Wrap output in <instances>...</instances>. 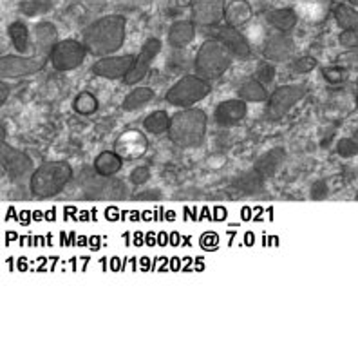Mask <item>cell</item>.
<instances>
[{
	"mask_svg": "<svg viewBox=\"0 0 358 353\" xmlns=\"http://www.w3.org/2000/svg\"><path fill=\"white\" fill-rule=\"evenodd\" d=\"M127 20L122 15H107L85 27L83 31V46L87 53L94 57H107L116 53L125 42Z\"/></svg>",
	"mask_w": 358,
	"mask_h": 353,
	"instance_id": "1",
	"label": "cell"
},
{
	"mask_svg": "<svg viewBox=\"0 0 358 353\" xmlns=\"http://www.w3.org/2000/svg\"><path fill=\"white\" fill-rule=\"evenodd\" d=\"M208 118L203 109L187 107L172 116L169 138L181 148H196L205 141Z\"/></svg>",
	"mask_w": 358,
	"mask_h": 353,
	"instance_id": "2",
	"label": "cell"
},
{
	"mask_svg": "<svg viewBox=\"0 0 358 353\" xmlns=\"http://www.w3.org/2000/svg\"><path fill=\"white\" fill-rule=\"evenodd\" d=\"M73 179V167L67 162L42 163L31 174L29 191L36 200H48L58 196Z\"/></svg>",
	"mask_w": 358,
	"mask_h": 353,
	"instance_id": "3",
	"label": "cell"
},
{
	"mask_svg": "<svg viewBox=\"0 0 358 353\" xmlns=\"http://www.w3.org/2000/svg\"><path fill=\"white\" fill-rule=\"evenodd\" d=\"M234 62V53L217 39H208L197 49L194 67L199 76L206 80H215L230 69Z\"/></svg>",
	"mask_w": 358,
	"mask_h": 353,
	"instance_id": "4",
	"label": "cell"
},
{
	"mask_svg": "<svg viewBox=\"0 0 358 353\" xmlns=\"http://www.w3.org/2000/svg\"><path fill=\"white\" fill-rule=\"evenodd\" d=\"M80 188H82L83 196L87 200H125L129 196L127 185L123 184L122 179L114 178V176H101L98 174L94 167L85 169L78 176Z\"/></svg>",
	"mask_w": 358,
	"mask_h": 353,
	"instance_id": "5",
	"label": "cell"
},
{
	"mask_svg": "<svg viewBox=\"0 0 358 353\" xmlns=\"http://www.w3.org/2000/svg\"><path fill=\"white\" fill-rule=\"evenodd\" d=\"M212 88H210V80L203 78L199 74H188L183 78L176 82L169 91H166V102L174 107H192L197 102H201L203 98L210 95Z\"/></svg>",
	"mask_w": 358,
	"mask_h": 353,
	"instance_id": "6",
	"label": "cell"
},
{
	"mask_svg": "<svg viewBox=\"0 0 358 353\" xmlns=\"http://www.w3.org/2000/svg\"><path fill=\"white\" fill-rule=\"evenodd\" d=\"M48 57L49 55L38 51L35 55H31V57H26V55H6V57L0 58V74H2V80L22 78V76L38 73L45 66Z\"/></svg>",
	"mask_w": 358,
	"mask_h": 353,
	"instance_id": "7",
	"label": "cell"
},
{
	"mask_svg": "<svg viewBox=\"0 0 358 353\" xmlns=\"http://www.w3.org/2000/svg\"><path fill=\"white\" fill-rule=\"evenodd\" d=\"M306 85H299V83L277 88L266 100L268 120H280V118L286 116L293 105H297L306 96Z\"/></svg>",
	"mask_w": 358,
	"mask_h": 353,
	"instance_id": "8",
	"label": "cell"
},
{
	"mask_svg": "<svg viewBox=\"0 0 358 353\" xmlns=\"http://www.w3.org/2000/svg\"><path fill=\"white\" fill-rule=\"evenodd\" d=\"M85 55H87V49L83 46V42H78V40L67 39L58 42L51 51V60L52 67L57 71H73L76 67H80L85 60Z\"/></svg>",
	"mask_w": 358,
	"mask_h": 353,
	"instance_id": "9",
	"label": "cell"
},
{
	"mask_svg": "<svg viewBox=\"0 0 358 353\" xmlns=\"http://www.w3.org/2000/svg\"><path fill=\"white\" fill-rule=\"evenodd\" d=\"M205 29V35H208L210 39L221 40L236 58H248L252 55V48H250V42L246 40V36L239 31V27L228 26V24H214V26L203 27Z\"/></svg>",
	"mask_w": 358,
	"mask_h": 353,
	"instance_id": "10",
	"label": "cell"
},
{
	"mask_svg": "<svg viewBox=\"0 0 358 353\" xmlns=\"http://www.w3.org/2000/svg\"><path fill=\"white\" fill-rule=\"evenodd\" d=\"M162 51V40L159 39H149L143 44L141 51L138 53V57H136L134 64H132L131 71L127 73L123 83L125 85H134V83L141 82V80L147 76L149 73L150 66H152V62L156 60V57Z\"/></svg>",
	"mask_w": 358,
	"mask_h": 353,
	"instance_id": "11",
	"label": "cell"
},
{
	"mask_svg": "<svg viewBox=\"0 0 358 353\" xmlns=\"http://www.w3.org/2000/svg\"><path fill=\"white\" fill-rule=\"evenodd\" d=\"M134 55H122V57H101L94 62L91 71L100 78L107 80H125L127 73L134 64Z\"/></svg>",
	"mask_w": 358,
	"mask_h": 353,
	"instance_id": "12",
	"label": "cell"
},
{
	"mask_svg": "<svg viewBox=\"0 0 358 353\" xmlns=\"http://www.w3.org/2000/svg\"><path fill=\"white\" fill-rule=\"evenodd\" d=\"M2 169L6 170L9 179L20 181L33 170V160L2 141Z\"/></svg>",
	"mask_w": 358,
	"mask_h": 353,
	"instance_id": "13",
	"label": "cell"
},
{
	"mask_svg": "<svg viewBox=\"0 0 358 353\" xmlns=\"http://www.w3.org/2000/svg\"><path fill=\"white\" fill-rule=\"evenodd\" d=\"M224 0H194L192 22L199 27L219 24L224 18Z\"/></svg>",
	"mask_w": 358,
	"mask_h": 353,
	"instance_id": "14",
	"label": "cell"
},
{
	"mask_svg": "<svg viewBox=\"0 0 358 353\" xmlns=\"http://www.w3.org/2000/svg\"><path fill=\"white\" fill-rule=\"evenodd\" d=\"M295 53V42L288 33L277 31L275 35L268 36L262 48V55L271 62H286Z\"/></svg>",
	"mask_w": 358,
	"mask_h": 353,
	"instance_id": "15",
	"label": "cell"
},
{
	"mask_svg": "<svg viewBox=\"0 0 358 353\" xmlns=\"http://www.w3.org/2000/svg\"><path fill=\"white\" fill-rule=\"evenodd\" d=\"M246 100L243 98H231V100H224L217 104L214 111L215 123L219 127H234L246 116Z\"/></svg>",
	"mask_w": 358,
	"mask_h": 353,
	"instance_id": "16",
	"label": "cell"
},
{
	"mask_svg": "<svg viewBox=\"0 0 358 353\" xmlns=\"http://www.w3.org/2000/svg\"><path fill=\"white\" fill-rule=\"evenodd\" d=\"M145 151H147V140L138 131L123 132L116 141V153L125 160H136V158L143 156Z\"/></svg>",
	"mask_w": 358,
	"mask_h": 353,
	"instance_id": "17",
	"label": "cell"
},
{
	"mask_svg": "<svg viewBox=\"0 0 358 353\" xmlns=\"http://www.w3.org/2000/svg\"><path fill=\"white\" fill-rule=\"evenodd\" d=\"M196 39V24L192 20H181L172 24L169 31V44L174 49H183L188 44H192Z\"/></svg>",
	"mask_w": 358,
	"mask_h": 353,
	"instance_id": "18",
	"label": "cell"
},
{
	"mask_svg": "<svg viewBox=\"0 0 358 353\" xmlns=\"http://www.w3.org/2000/svg\"><path fill=\"white\" fill-rule=\"evenodd\" d=\"M58 44V31L55 24L38 22L35 26V49L51 57L52 48Z\"/></svg>",
	"mask_w": 358,
	"mask_h": 353,
	"instance_id": "19",
	"label": "cell"
},
{
	"mask_svg": "<svg viewBox=\"0 0 358 353\" xmlns=\"http://www.w3.org/2000/svg\"><path fill=\"white\" fill-rule=\"evenodd\" d=\"M252 6L246 2V0H234L230 4L227 6L224 9V22L228 26H234V27H241L248 24L252 20Z\"/></svg>",
	"mask_w": 358,
	"mask_h": 353,
	"instance_id": "20",
	"label": "cell"
},
{
	"mask_svg": "<svg viewBox=\"0 0 358 353\" xmlns=\"http://www.w3.org/2000/svg\"><path fill=\"white\" fill-rule=\"evenodd\" d=\"M266 20L275 31H282V33H289L295 29L299 22V17L295 13V9L292 8H280V9H271L268 11Z\"/></svg>",
	"mask_w": 358,
	"mask_h": 353,
	"instance_id": "21",
	"label": "cell"
},
{
	"mask_svg": "<svg viewBox=\"0 0 358 353\" xmlns=\"http://www.w3.org/2000/svg\"><path fill=\"white\" fill-rule=\"evenodd\" d=\"M237 95H239V98H243V100L252 102V104H259V102H266L270 92H268L266 85L254 76V78H248L241 83L239 89H237Z\"/></svg>",
	"mask_w": 358,
	"mask_h": 353,
	"instance_id": "22",
	"label": "cell"
},
{
	"mask_svg": "<svg viewBox=\"0 0 358 353\" xmlns=\"http://www.w3.org/2000/svg\"><path fill=\"white\" fill-rule=\"evenodd\" d=\"M284 156H286L284 148H280V147L271 148L270 153H266L264 156L259 158L257 162H255L254 169L257 170L259 174H261L264 179L270 178V176L275 174V170L279 169L280 163L284 162Z\"/></svg>",
	"mask_w": 358,
	"mask_h": 353,
	"instance_id": "23",
	"label": "cell"
},
{
	"mask_svg": "<svg viewBox=\"0 0 358 353\" xmlns=\"http://www.w3.org/2000/svg\"><path fill=\"white\" fill-rule=\"evenodd\" d=\"M122 165L123 158L116 151H103V153L98 154L94 163H92L94 170L101 176H114L116 172H120Z\"/></svg>",
	"mask_w": 358,
	"mask_h": 353,
	"instance_id": "24",
	"label": "cell"
},
{
	"mask_svg": "<svg viewBox=\"0 0 358 353\" xmlns=\"http://www.w3.org/2000/svg\"><path fill=\"white\" fill-rule=\"evenodd\" d=\"M262 181H264V178L254 169L250 170V172H246V174L239 176V178L234 181V185H231V191L239 192V194H245V196L246 194H257L262 188Z\"/></svg>",
	"mask_w": 358,
	"mask_h": 353,
	"instance_id": "25",
	"label": "cell"
},
{
	"mask_svg": "<svg viewBox=\"0 0 358 353\" xmlns=\"http://www.w3.org/2000/svg\"><path fill=\"white\" fill-rule=\"evenodd\" d=\"M154 89L150 88H134L127 96H125V100H123L122 107L123 111H136L141 109L145 105H149L150 102L154 100Z\"/></svg>",
	"mask_w": 358,
	"mask_h": 353,
	"instance_id": "26",
	"label": "cell"
},
{
	"mask_svg": "<svg viewBox=\"0 0 358 353\" xmlns=\"http://www.w3.org/2000/svg\"><path fill=\"white\" fill-rule=\"evenodd\" d=\"M8 33H9V39L13 42L15 49H17L20 55L24 53H29L31 49V36H29V29L24 22L17 20V22L9 24L8 27Z\"/></svg>",
	"mask_w": 358,
	"mask_h": 353,
	"instance_id": "27",
	"label": "cell"
},
{
	"mask_svg": "<svg viewBox=\"0 0 358 353\" xmlns=\"http://www.w3.org/2000/svg\"><path fill=\"white\" fill-rule=\"evenodd\" d=\"M172 118L165 113V111H154L149 116L143 120L145 131L150 132V134H163V132H169V127H171Z\"/></svg>",
	"mask_w": 358,
	"mask_h": 353,
	"instance_id": "28",
	"label": "cell"
},
{
	"mask_svg": "<svg viewBox=\"0 0 358 353\" xmlns=\"http://www.w3.org/2000/svg\"><path fill=\"white\" fill-rule=\"evenodd\" d=\"M335 20L342 29H355L358 31V11L348 4L336 6Z\"/></svg>",
	"mask_w": 358,
	"mask_h": 353,
	"instance_id": "29",
	"label": "cell"
},
{
	"mask_svg": "<svg viewBox=\"0 0 358 353\" xmlns=\"http://www.w3.org/2000/svg\"><path fill=\"white\" fill-rule=\"evenodd\" d=\"M73 107H75L76 113L82 114V116H91V114H94L98 111V98L92 95V92H80V95L76 96Z\"/></svg>",
	"mask_w": 358,
	"mask_h": 353,
	"instance_id": "30",
	"label": "cell"
},
{
	"mask_svg": "<svg viewBox=\"0 0 358 353\" xmlns=\"http://www.w3.org/2000/svg\"><path fill=\"white\" fill-rule=\"evenodd\" d=\"M55 2L57 0H24L20 4V11L26 17H38V15L51 11Z\"/></svg>",
	"mask_w": 358,
	"mask_h": 353,
	"instance_id": "31",
	"label": "cell"
},
{
	"mask_svg": "<svg viewBox=\"0 0 358 353\" xmlns=\"http://www.w3.org/2000/svg\"><path fill=\"white\" fill-rule=\"evenodd\" d=\"M322 76L328 80L329 83H344L350 76L348 69L341 66H328L322 69Z\"/></svg>",
	"mask_w": 358,
	"mask_h": 353,
	"instance_id": "32",
	"label": "cell"
},
{
	"mask_svg": "<svg viewBox=\"0 0 358 353\" xmlns=\"http://www.w3.org/2000/svg\"><path fill=\"white\" fill-rule=\"evenodd\" d=\"M336 154L341 158H355L358 154V140L351 138H342L336 144Z\"/></svg>",
	"mask_w": 358,
	"mask_h": 353,
	"instance_id": "33",
	"label": "cell"
},
{
	"mask_svg": "<svg viewBox=\"0 0 358 353\" xmlns=\"http://www.w3.org/2000/svg\"><path fill=\"white\" fill-rule=\"evenodd\" d=\"M275 67H273V64H270V62H261L257 66V71H255V78L261 80L264 85H270L273 80H275Z\"/></svg>",
	"mask_w": 358,
	"mask_h": 353,
	"instance_id": "34",
	"label": "cell"
},
{
	"mask_svg": "<svg viewBox=\"0 0 358 353\" xmlns=\"http://www.w3.org/2000/svg\"><path fill=\"white\" fill-rule=\"evenodd\" d=\"M317 67V60L313 57H301L292 64V71L297 74H306Z\"/></svg>",
	"mask_w": 358,
	"mask_h": 353,
	"instance_id": "35",
	"label": "cell"
},
{
	"mask_svg": "<svg viewBox=\"0 0 358 353\" xmlns=\"http://www.w3.org/2000/svg\"><path fill=\"white\" fill-rule=\"evenodd\" d=\"M329 194V188L328 184L324 181V179H319V181H315L310 188V196L313 201H320V200H326Z\"/></svg>",
	"mask_w": 358,
	"mask_h": 353,
	"instance_id": "36",
	"label": "cell"
},
{
	"mask_svg": "<svg viewBox=\"0 0 358 353\" xmlns=\"http://www.w3.org/2000/svg\"><path fill=\"white\" fill-rule=\"evenodd\" d=\"M129 179H131L132 185H143V184H147V181H149V179H150L149 167H145V165L136 167V169L131 172V176H129Z\"/></svg>",
	"mask_w": 358,
	"mask_h": 353,
	"instance_id": "37",
	"label": "cell"
},
{
	"mask_svg": "<svg viewBox=\"0 0 358 353\" xmlns=\"http://www.w3.org/2000/svg\"><path fill=\"white\" fill-rule=\"evenodd\" d=\"M341 44L348 49H357L358 48V31H355V29L342 31Z\"/></svg>",
	"mask_w": 358,
	"mask_h": 353,
	"instance_id": "38",
	"label": "cell"
},
{
	"mask_svg": "<svg viewBox=\"0 0 358 353\" xmlns=\"http://www.w3.org/2000/svg\"><path fill=\"white\" fill-rule=\"evenodd\" d=\"M162 198V192L159 191H145L136 194L134 200H159Z\"/></svg>",
	"mask_w": 358,
	"mask_h": 353,
	"instance_id": "39",
	"label": "cell"
},
{
	"mask_svg": "<svg viewBox=\"0 0 358 353\" xmlns=\"http://www.w3.org/2000/svg\"><path fill=\"white\" fill-rule=\"evenodd\" d=\"M8 95H9V88H8V83H4V82H2V89H0V96H2V98H0V104H4V102L8 100Z\"/></svg>",
	"mask_w": 358,
	"mask_h": 353,
	"instance_id": "40",
	"label": "cell"
},
{
	"mask_svg": "<svg viewBox=\"0 0 358 353\" xmlns=\"http://www.w3.org/2000/svg\"><path fill=\"white\" fill-rule=\"evenodd\" d=\"M178 8H192L194 0H176Z\"/></svg>",
	"mask_w": 358,
	"mask_h": 353,
	"instance_id": "41",
	"label": "cell"
},
{
	"mask_svg": "<svg viewBox=\"0 0 358 353\" xmlns=\"http://www.w3.org/2000/svg\"><path fill=\"white\" fill-rule=\"evenodd\" d=\"M351 6H355V8H358V0H348Z\"/></svg>",
	"mask_w": 358,
	"mask_h": 353,
	"instance_id": "42",
	"label": "cell"
},
{
	"mask_svg": "<svg viewBox=\"0 0 358 353\" xmlns=\"http://www.w3.org/2000/svg\"><path fill=\"white\" fill-rule=\"evenodd\" d=\"M353 138H355V140H358V127H357V129H355V132H353Z\"/></svg>",
	"mask_w": 358,
	"mask_h": 353,
	"instance_id": "43",
	"label": "cell"
},
{
	"mask_svg": "<svg viewBox=\"0 0 358 353\" xmlns=\"http://www.w3.org/2000/svg\"><path fill=\"white\" fill-rule=\"evenodd\" d=\"M357 104H358V80H357Z\"/></svg>",
	"mask_w": 358,
	"mask_h": 353,
	"instance_id": "44",
	"label": "cell"
},
{
	"mask_svg": "<svg viewBox=\"0 0 358 353\" xmlns=\"http://www.w3.org/2000/svg\"><path fill=\"white\" fill-rule=\"evenodd\" d=\"M357 200H358V191H357Z\"/></svg>",
	"mask_w": 358,
	"mask_h": 353,
	"instance_id": "45",
	"label": "cell"
}]
</instances>
